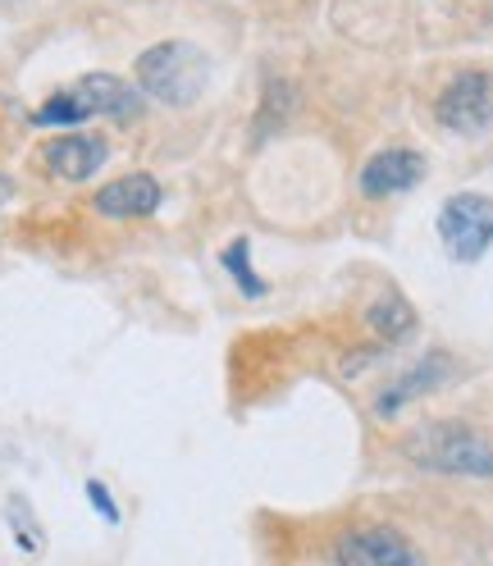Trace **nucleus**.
<instances>
[{
  "label": "nucleus",
  "mask_w": 493,
  "mask_h": 566,
  "mask_svg": "<svg viewBox=\"0 0 493 566\" xmlns=\"http://www.w3.org/2000/svg\"><path fill=\"white\" fill-rule=\"evenodd\" d=\"M137 111H143V92H137L128 78L83 74L78 83L51 92L38 111H32V124L38 128H78L92 119H133Z\"/></svg>",
  "instance_id": "f257e3e1"
},
{
  "label": "nucleus",
  "mask_w": 493,
  "mask_h": 566,
  "mask_svg": "<svg viewBox=\"0 0 493 566\" xmlns=\"http://www.w3.org/2000/svg\"><path fill=\"white\" fill-rule=\"evenodd\" d=\"M407 457L420 471L457 480H493V439L466 420H430L407 434Z\"/></svg>",
  "instance_id": "f03ea898"
},
{
  "label": "nucleus",
  "mask_w": 493,
  "mask_h": 566,
  "mask_svg": "<svg viewBox=\"0 0 493 566\" xmlns=\"http://www.w3.org/2000/svg\"><path fill=\"white\" fill-rule=\"evenodd\" d=\"M133 78H137V92L143 96L183 111V105L201 101V92L210 83V55L197 42L169 38V42H156V46H147L143 55H137Z\"/></svg>",
  "instance_id": "7ed1b4c3"
},
{
  "label": "nucleus",
  "mask_w": 493,
  "mask_h": 566,
  "mask_svg": "<svg viewBox=\"0 0 493 566\" xmlns=\"http://www.w3.org/2000/svg\"><path fill=\"white\" fill-rule=\"evenodd\" d=\"M439 238L443 252L457 265H475L493 247V201L484 192H457L439 210Z\"/></svg>",
  "instance_id": "20e7f679"
},
{
  "label": "nucleus",
  "mask_w": 493,
  "mask_h": 566,
  "mask_svg": "<svg viewBox=\"0 0 493 566\" xmlns=\"http://www.w3.org/2000/svg\"><path fill=\"white\" fill-rule=\"evenodd\" d=\"M329 566H426V557L394 525H352L329 544Z\"/></svg>",
  "instance_id": "39448f33"
},
{
  "label": "nucleus",
  "mask_w": 493,
  "mask_h": 566,
  "mask_svg": "<svg viewBox=\"0 0 493 566\" xmlns=\"http://www.w3.org/2000/svg\"><path fill=\"white\" fill-rule=\"evenodd\" d=\"M434 115L448 133H484L493 124V74L489 69H462L443 92Z\"/></svg>",
  "instance_id": "423d86ee"
},
{
  "label": "nucleus",
  "mask_w": 493,
  "mask_h": 566,
  "mask_svg": "<svg viewBox=\"0 0 493 566\" xmlns=\"http://www.w3.org/2000/svg\"><path fill=\"white\" fill-rule=\"evenodd\" d=\"M38 160L60 184H87V179H96V169L111 160V147H105V137H96V133H60L38 151Z\"/></svg>",
  "instance_id": "0eeeda50"
},
{
  "label": "nucleus",
  "mask_w": 493,
  "mask_h": 566,
  "mask_svg": "<svg viewBox=\"0 0 493 566\" xmlns=\"http://www.w3.org/2000/svg\"><path fill=\"white\" fill-rule=\"evenodd\" d=\"M160 201H165V188L156 184V174H119V179L96 188L92 210L105 220H147L160 210Z\"/></svg>",
  "instance_id": "6e6552de"
},
{
  "label": "nucleus",
  "mask_w": 493,
  "mask_h": 566,
  "mask_svg": "<svg viewBox=\"0 0 493 566\" xmlns=\"http://www.w3.org/2000/svg\"><path fill=\"white\" fill-rule=\"evenodd\" d=\"M452 379V357L448 352H426V357H420L411 370H402L389 388H384V394L375 398V416H398L402 407H411L416 398H426V394H434V388H443Z\"/></svg>",
  "instance_id": "1a4fd4ad"
},
{
  "label": "nucleus",
  "mask_w": 493,
  "mask_h": 566,
  "mask_svg": "<svg viewBox=\"0 0 493 566\" xmlns=\"http://www.w3.org/2000/svg\"><path fill=\"white\" fill-rule=\"evenodd\" d=\"M420 179H426V156L411 147H389V151H375L361 165L357 184L366 197H398V192H411Z\"/></svg>",
  "instance_id": "9d476101"
},
{
  "label": "nucleus",
  "mask_w": 493,
  "mask_h": 566,
  "mask_svg": "<svg viewBox=\"0 0 493 566\" xmlns=\"http://www.w3.org/2000/svg\"><path fill=\"white\" fill-rule=\"evenodd\" d=\"M366 321H370V329H375L384 343H398V338H407V334L416 329V311H411L407 297L389 293V297H379V302L366 311Z\"/></svg>",
  "instance_id": "9b49d317"
},
{
  "label": "nucleus",
  "mask_w": 493,
  "mask_h": 566,
  "mask_svg": "<svg viewBox=\"0 0 493 566\" xmlns=\"http://www.w3.org/2000/svg\"><path fill=\"white\" fill-rule=\"evenodd\" d=\"M224 270L233 274V283L242 289V297H265V293H270V283L256 279V270H252V238H233V242L224 247Z\"/></svg>",
  "instance_id": "f8f14e48"
},
{
  "label": "nucleus",
  "mask_w": 493,
  "mask_h": 566,
  "mask_svg": "<svg viewBox=\"0 0 493 566\" xmlns=\"http://www.w3.org/2000/svg\"><path fill=\"white\" fill-rule=\"evenodd\" d=\"M87 503H92V512H96L105 525H119V503L111 499V489H105L101 480H87Z\"/></svg>",
  "instance_id": "ddd939ff"
},
{
  "label": "nucleus",
  "mask_w": 493,
  "mask_h": 566,
  "mask_svg": "<svg viewBox=\"0 0 493 566\" xmlns=\"http://www.w3.org/2000/svg\"><path fill=\"white\" fill-rule=\"evenodd\" d=\"M6 201H14V179H10V174H0V206H6Z\"/></svg>",
  "instance_id": "4468645a"
},
{
  "label": "nucleus",
  "mask_w": 493,
  "mask_h": 566,
  "mask_svg": "<svg viewBox=\"0 0 493 566\" xmlns=\"http://www.w3.org/2000/svg\"><path fill=\"white\" fill-rule=\"evenodd\" d=\"M0 6H14V0H0Z\"/></svg>",
  "instance_id": "2eb2a0df"
}]
</instances>
